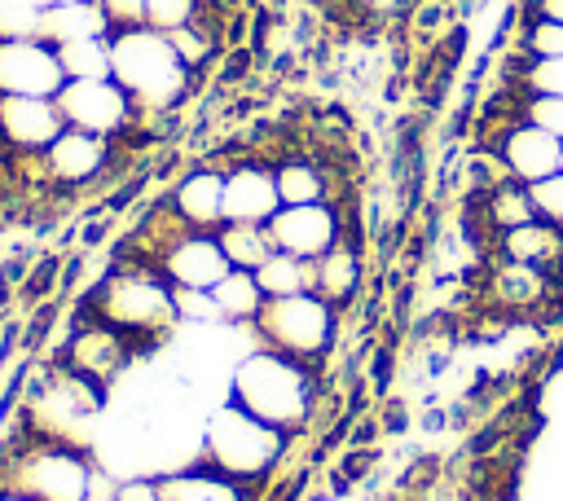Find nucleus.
<instances>
[{
	"label": "nucleus",
	"mask_w": 563,
	"mask_h": 501,
	"mask_svg": "<svg viewBox=\"0 0 563 501\" xmlns=\"http://www.w3.org/2000/svg\"><path fill=\"white\" fill-rule=\"evenodd\" d=\"M532 18H550V22H563V0H532Z\"/></svg>",
	"instance_id": "obj_38"
},
{
	"label": "nucleus",
	"mask_w": 563,
	"mask_h": 501,
	"mask_svg": "<svg viewBox=\"0 0 563 501\" xmlns=\"http://www.w3.org/2000/svg\"><path fill=\"white\" fill-rule=\"evenodd\" d=\"M216 237H220V250L229 255V268H246V272H255L277 250L268 224H233V220H224L216 229Z\"/></svg>",
	"instance_id": "obj_21"
},
{
	"label": "nucleus",
	"mask_w": 563,
	"mask_h": 501,
	"mask_svg": "<svg viewBox=\"0 0 563 501\" xmlns=\"http://www.w3.org/2000/svg\"><path fill=\"white\" fill-rule=\"evenodd\" d=\"M40 9H57V4H70V0H35Z\"/></svg>",
	"instance_id": "obj_40"
},
{
	"label": "nucleus",
	"mask_w": 563,
	"mask_h": 501,
	"mask_svg": "<svg viewBox=\"0 0 563 501\" xmlns=\"http://www.w3.org/2000/svg\"><path fill=\"white\" fill-rule=\"evenodd\" d=\"M559 171H563V154H559Z\"/></svg>",
	"instance_id": "obj_41"
},
{
	"label": "nucleus",
	"mask_w": 563,
	"mask_h": 501,
	"mask_svg": "<svg viewBox=\"0 0 563 501\" xmlns=\"http://www.w3.org/2000/svg\"><path fill=\"white\" fill-rule=\"evenodd\" d=\"M167 40H172V48L180 53V62H185L189 70L207 66V62H211V53H216V31H211L202 18H198V22H189V26H180V31H172Z\"/></svg>",
	"instance_id": "obj_29"
},
{
	"label": "nucleus",
	"mask_w": 563,
	"mask_h": 501,
	"mask_svg": "<svg viewBox=\"0 0 563 501\" xmlns=\"http://www.w3.org/2000/svg\"><path fill=\"white\" fill-rule=\"evenodd\" d=\"M66 119L57 110V97H4L0 92V136L13 149L44 154L62 136Z\"/></svg>",
	"instance_id": "obj_11"
},
{
	"label": "nucleus",
	"mask_w": 563,
	"mask_h": 501,
	"mask_svg": "<svg viewBox=\"0 0 563 501\" xmlns=\"http://www.w3.org/2000/svg\"><path fill=\"white\" fill-rule=\"evenodd\" d=\"M528 198H532V211H537V220L563 224V171L532 180V185H528Z\"/></svg>",
	"instance_id": "obj_33"
},
{
	"label": "nucleus",
	"mask_w": 563,
	"mask_h": 501,
	"mask_svg": "<svg viewBox=\"0 0 563 501\" xmlns=\"http://www.w3.org/2000/svg\"><path fill=\"white\" fill-rule=\"evenodd\" d=\"M158 488H163V501H246L242 483L220 475V470H211L207 461L158 475Z\"/></svg>",
	"instance_id": "obj_19"
},
{
	"label": "nucleus",
	"mask_w": 563,
	"mask_h": 501,
	"mask_svg": "<svg viewBox=\"0 0 563 501\" xmlns=\"http://www.w3.org/2000/svg\"><path fill=\"white\" fill-rule=\"evenodd\" d=\"M202 4H207V0H202Z\"/></svg>",
	"instance_id": "obj_44"
},
{
	"label": "nucleus",
	"mask_w": 563,
	"mask_h": 501,
	"mask_svg": "<svg viewBox=\"0 0 563 501\" xmlns=\"http://www.w3.org/2000/svg\"><path fill=\"white\" fill-rule=\"evenodd\" d=\"M523 53L528 57H563V22L532 18L523 31Z\"/></svg>",
	"instance_id": "obj_34"
},
{
	"label": "nucleus",
	"mask_w": 563,
	"mask_h": 501,
	"mask_svg": "<svg viewBox=\"0 0 563 501\" xmlns=\"http://www.w3.org/2000/svg\"><path fill=\"white\" fill-rule=\"evenodd\" d=\"M282 211L277 171L264 163H233L224 171V220L233 224H268Z\"/></svg>",
	"instance_id": "obj_12"
},
{
	"label": "nucleus",
	"mask_w": 563,
	"mask_h": 501,
	"mask_svg": "<svg viewBox=\"0 0 563 501\" xmlns=\"http://www.w3.org/2000/svg\"><path fill=\"white\" fill-rule=\"evenodd\" d=\"M9 488L22 492V497H31V501H92V492H97V466L79 448L53 439V444L26 448L13 461Z\"/></svg>",
	"instance_id": "obj_6"
},
{
	"label": "nucleus",
	"mask_w": 563,
	"mask_h": 501,
	"mask_svg": "<svg viewBox=\"0 0 563 501\" xmlns=\"http://www.w3.org/2000/svg\"><path fill=\"white\" fill-rule=\"evenodd\" d=\"M66 84L62 57L48 40H0V92L4 97H57Z\"/></svg>",
	"instance_id": "obj_9"
},
{
	"label": "nucleus",
	"mask_w": 563,
	"mask_h": 501,
	"mask_svg": "<svg viewBox=\"0 0 563 501\" xmlns=\"http://www.w3.org/2000/svg\"><path fill=\"white\" fill-rule=\"evenodd\" d=\"M255 281H260L264 299H286V294L317 290V268H312V259H303V255L273 250V255L255 268Z\"/></svg>",
	"instance_id": "obj_20"
},
{
	"label": "nucleus",
	"mask_w": 563,
	"mask_h": 501,
	"mask_svg": "<svg viewBox=\"0 0 563 501\" xmlns=\"http://www.w3.org/2000/svg\"><path fill=\"white\" fill-rule=\"evenodd\" d=\"M0 501H31V497H22V492H13V488H9V492H0Z\"/></svg>",
	"instance_id": "obj_39"
},
{
	"label": "nucleus",
	"mask_w": 563,
	"mask_h": 501,
	"mask_svg": "<svg viewBox=\"0 0 563 501\" xmlns=\"http://www.w3.org/2000/svg\"><path fill=\"white\" fill-rule=\"evenodd\" d=\"M92 316L123 338L132 334H163L176 325V299L172 281L163 277L158 264H128L114 268L97 290H92Z\"/></svg>",
	"instance_id": "obj_4"
},
{
	"label": "nucleus",
	"mask_w": 563,
	"mask_h": 501,
	"mask_svg": "<svg viewBox=\"0 0 563 501\" xmlns=\"http://www.w3.org/2000/svg\"><path fill=\"white\" fill-rule=\"evenodd\" d=\"M110 79L132 97L141 114H163L185 101L194 70L180 62L172 40L145 22L110 31Z\"/></svg>",
	"instance_id": "obj_1"
},
{
	"label": "nucleus",
	"mask_w": 563,
	"mask_h": 501,
	"mask_svg": "<svg viewBox=\"0 0 563 501\" xmlns=\"http://www.w3.org/2000/svg\"><path fill=\"white\" fill-rule=\"evenodd\" d=\"M493 290H497V299L501 303H510V308H528V303H537L545 290H550V272H541V268H528V264H501V272L493 277Z\"/></svg>",
	"instance_id": "obj_27"
},
{
	"label": "nucleus",
	"mask_w": 563,
	"mask_h": 501,
	"mask_svg": "<svg viewBox=\"0 0 563 501\" xmlns=\"http://www.w3.org/2000/svg\"><path fill=\"white\" fill-rule=\"evenodd\" d=\"M114 501H163L158 479H123L114 483Z\"/></svg>",
	"instance_id": "obj_36"
},
{
	"label": "nucleus",
	"mask_w": 563,
	"mask_h": 501,
	"mask_svg": "<svg viewBox=\"0 0 563 501\" xmlns=\"http://www.w3.org/2000/svg\"><path fill=\"white\" fill-rule=\"evenodd\" d=\"M106 158H110V136H97L84 127H62V136L40 154L48 180H57V185H84V180L101 176Z\"/></svg>",
	"instance_id": "obj_14"
},
{
	"label": "nucleus",
	"mask_w": 563,
	"mask_h": 501,
	"mask_svg": "<svg viewBox=\"0 0 563 501\" xmlns=\"http://www.w3.org/2000/svg\"><path fill=\"white\" fill-rule=\"evenodd\" d=\"M66 360H70V374H79V378H88V382H106V378H114L119 369H123V360H128V338L119 334V330H110V325H84L75 338H70V352H66Z\"/></svg>",
	"instance_id": "obj_16"
},
{
	"label": "nucleus",
	"mask_w": 563,
	"mask_h": 501,
	"mask_svg": "<svg viewBox=\"0 0 563 501\" xmlns=\"http://www.w3.org/2000/svg\"><path fill=\"white\" fill-rule=\"evenodd\" d=\"M286 453V431L255 417L238 400L216 404L207 426H202V461L238 483H251L268 475Z\"/></svg>",
	"instance_id": "obj_3"
},
{
	"label": "nucleus",
	"mask_w": 563,
	"mask_h": 501,
	"mask_svg": "<svg viewBox=\"0 0 563 501\" xmlns=\"http://www.w3.org/2000/svg\"><path fill=\"white\" fill-rule=\"evenodd\" d=\"M57 110H62L66 127H84L97 136H114V132L132 127V119L141 114L114 79H66L57 92Z\"/></svg>",
	"instance_id": "obj_7"
},
{
	"label": "nucleus",
	"mask_w": 563,
	"mask_h": 501,
	"mask_svg": "<svg viewBox=\"0 0 563 501\" xmlns=\"http://www.w3.org/2000/svg\"><path fill=\"white\" fill-rule=\"evenodd\" d=\"M154 264L172 286H185V290H211L229 272V255L220 250V237L207 229H176V237L158 246Z\"/></svg>",
	"instance_id": "obj_8"
},
{
	"label": "nucleus",
	"mask_w": 563,
	"mask_h": 501,
	"mask_svg": "<svg viewBox=\"0 0 563 501\" xmlns=\"http://www.w3.org/2000/svg\"><path fill=\"white\" fill-rule=\"evenodd\" d=\"M110 13L101 0H70V4H57V9H44V22H40V40H48L53 48L57 44H75V40H97V35H110Z\"/></svg>",
	"instance_id": "obj_18"
},
{
	"label": "nucleus",
	"mask_w": 563,
	"mask_h": 501,
	"mask_svg": "<svg viewBox=\"0 0 563 501\" xmlns=\"http://www.w3.org/2000/svg\"><path fill=\"white\" fill-rule=\"evenodd\" d=\"M484 215H488V224H493L497 233H506V229H519V224L537 220L532 198H528V185H523V180H515V176H501V180L488 189Z\"/></svg>",
	"instance_id": "obj_24"
},
{
	"label": "nucleus",
	"mask_w": 563,
	"mask_h": 501,
	"mask_svg": "<svg viewBox=\"0 0 563 501\" xmlns=\"http://www.w3.org/2000/svg\"><path fill=\"white\" fill-rule=\"evenodd\" d=\"M312 396H317V382H312L308 365L286 352H273V347L242 352L238 365L229 369V400H238L255 417L282 426L286 435L308 422Z\"/></svg>",
	"instance_id": "obj_2"
},
{
	"label": "nucleus",
	"mask_w": 563,
	"mask_h": 501,
	"mask_svg": "<svg viewBox=\"0 0 563 501\" xmlns=\"http://www.w3.org/2000/svg\"><path fill=\"white\" fill-rule=\"evenodd\" d=\"M277 171V193L282 207H299V202H325V176L317 163L308 158H286L273 167Z\"/></svg>",
	"instance_id": "obj_25"
},
{
	"label": "nucleus",
	"mask_w": 563,
	"mask_h": 501,
	"mask_svg": "<svg viewBox=\"0 0 563 501\" xmlns=\"http://www.w3.org/2000/svg\"><path fill=\"white\" fill-rule=\"evenodd\" d=\"M185 229H207L216 233L224 224V171L216 167H194L176 180L172 207H167Z\"/></svg>",
	"instance_id": "obj_15"
},
{
	"label": "nucleus",
	"mask_w": 563,
	"mask_h": 501,
	"mask_svg": "<svg viewBox=\"0 0 563 501\" xmlns=\"http://www.w3.org/2000/svg\"><path fill=\"white\" fill-rule=\"evenodd\" d=\"M198 18H202V0H141V22L163 35H172Z\"/></svg>",
	"instance_id": "obj_28"
},
{
	"label": "nucleus",
	"mask_w": 563,
	"mask_h": 501,
	"mask_svg": "<svg viewBox=\"0 0 563 501\" xmlns=\"http://www.w3.org/2000/svg\"><path fill=\"white\" fill-rule=\"evenodd\" d=\"M268 233H273V246H277V250H286V255H303V259L325 255V250L343 237L334 202H299V207H282V211L268 220Z\"/></svg>",
	"instance_id": "obj_10"
},
{
	"label": "nucleus",
	"mask_w": 563,
	"mask_h": 501,
	"mask_svg": "<svg viewBox=\"0 0 563 501\" xmlns=\"http://www.w3.org/2000/svg\"><path fill=\"white\" fill-rule=\"evenodd\" d=\"M559 154H563V141L550 136L545 127L528 123V119L510 123V127L501 132V141H497V163H501V171L515 176V180H523V185H532V180H541V176H554V171H559Z\"/></svg>",
	"instance_id": "obj_13"
},
{
	"label": "nucleus",
	"mask_w": 563,
	"mask_h": 501,
	"mask_svg": "<svg viewBox=\"0 0 563 501\" xmlns=\"http://www.w3.org/2000/svg\"><path fill=\"white\" fill-rule=\"evenodd\" d=\"M523 119L563 141V97H528L523 101Z\"/></svg>",
	"instance_id": "obj_35"
},
{
	"label": "nucleus",
	"mask_w": 563,
	"mask_h": 501,
	"mask_svg": "<svg viewBox=\"0 0 563 501\" xmlns=\"http://www.w3.org/2000/svg\"><path fill=\"white\" fill-rule=\"evenodd\" d=\"M251 330L260 334L264 347L312 365L334 343V303L321 299L317 290L286 294V299H264V308L251 321Z\"/></svg>",
	"instance_id": "obj_5"
},
{
	"label": "nucleus",
	"mask_w": 563,
	"mask_h": 501,
	"mask_svg": "<svg viewBox=\"0 0 563 501\" xmlns=\"http://www.w3.org/2000/svg\"><path fill=\"white\" fill-rule=\"evenodd\" d=\"M172 299H176V321L185 325H220V303L211 290H185V286H172Z\"/></svg>",
	"instance_id": "obj_32"
},
{
	"label": "nucleus",
	"mask_w": 563,
	"mask_h": 501,
	"mask_svg": "<svg viewBox=\"0 0 563 501\" xmlns=\"http://www.w3.org/2000/svg\"><path fill=\"white\" fill-rule=\"evenodd\" d=\"M497 250L510 264H528V268L554 272L563 264V229L550 224V220H528L519 229H506L501 242H497Z\"/></svg>",
	"instance_id": "obj_17"
},
{
	"label": "nucleus",
	"mask_w": 563,
	"mask_h": 501,
	"mask_svg": "<svg viewBox=\"0 0 563 501\" xmlns=\"http://www.w3.org/2000/svg\"><path fill=\"white\" fill-rule=\"evenodd\" d=\"M57 57H62L66 79H110V35L57 44Z\"/></svg>",
	"instance_id": "obj_26"
},
{
	"label": "nucleus",
	"mask_w": 563,
	"mask_h": 501,
	"mask_svg": "<svg viewBox=\"0 0 563 501\" xmlns=\"http://www.w3.org/2000/svg\"><path fill=\"white\" fill-rule=\"evenodd\" d=\"M559 229H563V224H559Z\"/></svg>",
	"instance_id": "obj_43"
},
{
	"label": "nucleus",
	"mask_w": 563,
	"mask_h": 501,
	"mask_svg": "<svg viewBox=\"0 0 563 501\" xmlns=\"http://www.w3.org/2000/svg\"><path fill=\"white\" fill-rule=\"evenodd\" d=\"M356 4H361L369 18H396V13H400L409 0H356Z\"/></svg>",
	"instance_id": "obj_37"
},
{
	"label": "nucleus",
	"mask_w": 563,
	"mask_h": 501,
	"mask_svg": "<svg viewBox=\"0 0 563 501\" xmlns=\"http://www.w3.org/2000/svg\"><path fill=\"white\" fill-rule=\"evenodd\" d=\"M211 294H216L224 321H242V325H251V321L260 316V308H264V290H260L255 272H246V268H229V272L211 286Z\"/></svg>",
	"instance_id": "obj_22"
},
{
	"label": "nucleus",
	"mask_w": 563,
	"mask_h": 501,
	"mask_svg": "<svg viewBox=\"0 0 563 501\" xmlns=\"http://www.w3.org/2000/svg\"><path fill=\"white\" fill-rule=\"evenodd\" d=\"M106 501H114V497H106Z\"/></svg>",
	"instance_id": "obj_42"
},
{
	"label": "nucleus",
	"mask_w": 563,
	"mask_h": 501,
	"mask_svg": "<svg viewBox=\"0 0 563 501\" xmlns=\"http://www.w3.org/2000/svg\"><path fill=\"white\" fill-rule=\"evenodd\" d=\"M44 9L35 0H0V40H35Z\"/></svg>",
	"instance_id": "obj_30"
},
{
	"label": "nucleus",
	"mask_w": 563,
	"mask_h": 501,
	"mask_svg": "<svg viewBox=\"0 0 563 501\" xmlns=\"http://www.w3.org/2000/svg\"><path fill=\"white\" fill-rule=\"evenodd\" d=\"M312 268H317V294H321V299L343 303V299L356 290L361 264H356V250H352L343 237H339L325 255H317V259H312Z\"/></svg>",
	"instance_id": "obj_23"
},
{
	"label": "nucleus",
	"mask_w": 563,
	"mask_h": 501,
	"mask_svg": "<svg viewBox=\"0 0 563 501\" xmlns=\"http://www.w3.org/2000/svg\"><path fill=\"white\" fill-rule=\"evenodd\" d=\"M519 84L528 97H563V57H528Z\"/></svg>",
	"instance_id": "obj_31"
}]
</instances>
